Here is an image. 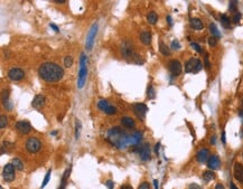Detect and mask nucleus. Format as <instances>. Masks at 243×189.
Segmentation results:
<instances>
[{
    "label": "nucleus",
    "mask_w": 243,
    "mask_h": 189,
    "mask_svg": "<svg viewBox=\"0 0 243 189\" xmlns=\"http://www.w3.org/2000/svg\"><path fill=\"white\" fill-rule=\"evenodd\" d=\"M39 77L47 83L58 82L64 76V69L55 63L46 62L39 66Z\"/></svg>",
    "instance_id": "obj_1"
},
{
    "label": "nucleus",
    "mask_w": 243,
    "mask_h": 189,
    "mask_svg": "<svg viewBox=\"0 0 243 189\" xmlns=\"http://www.w3.org/2000/svg\"><path fill=\"white\" fill-rule=\"evenodd\" d=\"M108 140L118 149H125L129 143V135L121 128L114 127L108 131Z\"/></svg>",
    "instance_id": "obj_2"
},
{
    "label": "nucleus",
    "mask_w": 243,
    "mask_h": 189,
    "mask_svg": "<svg viewBox=\"0 0 243 189\" xmlns=\"http://www.w3.org/2000/svg\"><path fill=\"white\" fill-rule=\"evenodd\" d=\"M87 68H86V56L85 54L81 55L80 59V71H79V77H77V86L79 89H83L84 84L86 82Z\"/></svg>",
    "instance_id": "obj_3"
},
{
    "label": "nucleus",
    "mask_w": 243,
    "mask_h": 189,
    "mask_svg": "<svg viewBox=\"0 0 243 189\" xmlns=\"http://www.w3.org/2000/svg\"><path fill=\"white\" fill-rule=\"evenodd\" d=\"M202 63L201 61L198 58H191L188 59L187 63L185 64V72L186 73H194V74H196V73H198L199 71L202 69Z\"/></svg>",
    "instance_id": "obj_4"
},
{
    "label": "nucleus",
    "mask_w": 243,
    "mask_h": 189,
    "mask_svg": "<svg viewBox=\"0 0 243 189\" xmlns=\"http://www.w3.org/2000/svg\"><path fill=\"white\" fill-rule=\"evenodd\" d=\"M97 33V24L92 25V27L90 28V30L86 35V41H85V48L86 51H91L93 48L94 40H95V36Z\"/></svg>",
    "instance_id": "obj_5"
},
{
    "label": "nucleus",
    "mask_w": 243,
    "mask_h": 189,
    "mask_svg": "<svg viewBox=\"0 0 243 189\" xmlns=\"http://www.w3.org/2000/svg\"><path fill=\"white\" fill-rule=\"evenodd\" d=\"M15 171L16 168L12 163H7L5 165L4 170H2V178L6 182H11L15 180Z\"/></svg>",
    "instance_id": "obj_6"
},
{
    "label": "nucleus",
    "mask_w": 243,
    "mask_h": 189,
    "mask_svg": "<svg viewBox=\"0 0 243 189\" xmlns=\"http://www.w3.org/2000/svg\"><path fill=\"white\" fill-rule=\"evenodd\" d=\"M42 148V143L37 138H29L26 142V149L30 153H36Z\"/></svg>",
    "instance_id": "obj_7"
},
{
    "label": "nucleus",
    "mask_w": 243,
    "mask_h": 189,
    "mask_svg": "<svg viewBox=\"0 0 243 189\" xmlns=\"http://www.w3.org/2000/svg\"><path fill=\"white\" fill-rule=\"evenodd\" d=\"M97 107H99V110H101L105 114H108V115H113V114L117 113V109L105 100L99 101L97 102Z\"/></svg>",
    "instance_id": "obj_8"
},
{
    "label": "nucleus",
    "mask_w": 243,
    "mask_h": 189,
    "mask_svg": "<svg viewBox=\"0 0 243 189\" xmlns=\"http://www.w3.org/2000/svg\"><path fill=\"white\" fill-rule=\"evenodd\" d=\"M121 54L127 58H136L137 55L135 54V51H133V47H132V44L130 41L125 40L122 43L121 45Z\"/></svg>",
    "instance_id": "obj_9"
},
{
    "label": "nucleus",
    "mask_w": 243,
    "mask_h": 189,
    "mask_svg": "<svg viewBox=\"0 0 243 189\" xmlns=\"http://www.w3.org/2000/svg\"><path fill=\"white\" fill-rule=\"evenodd\" d=\"M25 77V72L19 67H12L8 71V79L14 82H18Z\"/></svg>",
    "instance_id": "obj_10"
},
{
    "label": "nucleus",
    "mask_w": 243,
    "mask_h": 189,
    "mask_svg": "<svg viewBox=\"0 0 243 189\" xmlns=\"http://www.w3.org/2000/svg\"><path fill=\"white\" fill-rule=\"evenodd\" d=\"M181 64L179 61H177V59H174V61H171V62H169V64H168V69H169L170 74L173 76H178L181 75Z\"/></svg>",
    "instance_id": "obj_11"
},
{
    "label": "nucleus",
    "mask_w": 243,
    "mask_h": 189,
    "mask_svg": "<svg viewBox=\"0 0 243 189\" xmlns=\"http://www.w3.org/2000/svg\"><path fill=\"white\" fill-rule=\"evenodd\" d=\"M133 111H135L136 115H137L139 119L143 120L145 117H146L147 111H148V107H146V104H143V103H136L135 105H133Z\"/></svg>",
    "instance_id": "obj_12"
},
{
    "label": "nucleus",
    "mask_w": 243,
    "mask_h": 189,
    "mask_svg": "<svg viewBox=\"0 0 243 189\" xmlns=\"http://www.w3.org/2000/svg\"><path fill=\"white\" fill-rule=\"evenodd\" d=\"M16 129H17V131H19L21 134H28L31 131V125H30V123L26 120L18 121L17 123H16Z\"/></svg>",
    "instance_id": "obj_13"
},
{
    "label": "nucleus",
    "mask_w": 243,
    "mask_h": 189,
    "mask_svg": "<svg viewBox=\"0 0 243 189\" xmlns=\"http://www.w3.org/2000/svg\"><path fill=\"white\" fill-rule=\"evenodd\" d=\"M207 167L210 168V170H217L221 167V160H220L219 156L213 155L210 157L207 161Z\"/></svg>",
    "instance_id": "obj_14"
},
{
    "label": "nucleus",
    "mask_w": 243,
    "mask_h": 189,
    "mask_svg": "<svg viewBox=\"0 0 243 189\" xmlns=\"http://www.w3.org/2000/svg\"><path fill=\"white\" fill-rule=\"evenodd\" d=\"M208 159H210V151L206 148H202L196 155V160L199 163H204V162L208 161Z\"/></svg>",
    "instance_id": "obj_15"
},
{
    "label": "nucleus",
    "mask_w": 243,
    "mask_h": 189,
    "mask_svg": "<svg viewBox=\"0 0 243 189\" xmlns=\"http://www.w3.org/2000/svg\"><path fill=\"white\" fill-rule=\"evenodd\" d=\"M139 156H140V159L143 161H148L150 160V157H151V153H150V145L149 143H146L143 145L140 152H139Z\"/></svg>",
    "instance_id": "obj_16"
},
{
    "label": "nucleus",
    "mask_w": 243,
    "mask_h": 189,
    "mask_svg": "<svg viewBox=\"0 0 243 189\" xmlns=\"http://www.w3.org/2000/svg\"><path fill=\"white\" fill-rule=\"evenodd\" d=\"M143 140V133L140 131H135L131 135H129V143L132 145H138Z\"/></svg>",
    "instance_id": "obj_17"
},
{
    "label": "nucleus",
    "mask_w": 243,
    "mask_h": 189,
    "mask_svg": "<svg viewBox=\"0 0 243 189\" xmlns=\"http://www.w3.org/2000/svg\"><path fill=\"white\" fill-rule=\"evenodd\" d=\"M44 104H45V96L42 95V94H38V95H36L34 97V100L31 102V105L34 109L36 110H39V109H42L44 107Z\"/></svg>",
    "instance_id": "obj_18"
},
{
    "label": "nucleus",
    "mask_w": 243,
    "mask_h": 189,
    "mask_svg": "<svg viewBox=\"0 0 243 189\" xmlns=\"http://www.w3.org/2000/svg\"><path fill=\"white\" fill-rule=\"evenodd\" d=\"M234 178L239 182L243 184V166L239 162L234 165Z\"/></svg>",
    "instance_id": "obj_19"
},
{
    "label": "nucleus",
    "mask_w": 243,
    "mask_h": 189,
    "mask_svg": "<svg viewBox=\"0 0 243 189\" xmlns=\"http://www.w3.org/2000/svg\"><path fill=\"white\" fill-rule=\"evenodd\" d=\"M8 94H9V91H4L2 92V105H4L6 110L10 111L12 110V104H11V101L9 100Z\"/></svg>",
    "instance_id": "obj_20"
},
{
    "label": "nucleus",
    "mask_w": 243,
    "mask_h": 189,
    "mask_svg": "<svg viewBox=\"0 0 243 189\" xmlns=\"http://www.w3.org/2000/svg\"><path fill=\"white\" fill-rule=\"evenodd\" d=\"M189 25L191 27L195 30H202L204 28V25H203V21L199 19V18H191L189 20Z\"/></svg>",
    "instance_id": "obj_21"
},
{
    "label": "nucleus",
    "mask_w": 243,
    "mask_h": 189,
    "mask_svg": "<svg viewBox=\"0 0 243 189\" xmlns=\"http://www.w3.org/2000/svg\"><path fill=\"white\" fill-rule=\"evenodd\" d=\"M151 38H153V36H151L150 31H143L140 34V40L143 45H149L151 43Z\"/></svg>",
    "instance_id": "obj_22"
},
{
    "label": "nucleus",
    "mask_w": 243,
    "mask_h": 189,
    "mask_svg": "<svg viewBox=\"0 0 243 189\" xmlns=\"http://www.w3.org/2000/svg\"><path fill=\"white\" fill-rule=\"evenodd\" d=\"M121 123L123 127L128 128V129H132V128H135L136 123H135V120L131 119L130 117H121Z\"/></svg>",
    "instance_id": "obj_23"
},
{
    "label": "nucleus",
    "mask_w": 243,
    "mask_h": 189,
    "mask_svg": "<svg viewBox=\"0 0 243 189\" xmlns=\"http://www.w3.org/2000/svg\"><path fill=\"white\" fill-rule=\"evenodd\" d=\"M203 180H204L205 182H210L212 181L213 179H215V172L213 171V170H206V171L203 172Z\"/></svg>",
    "instance_id": "obj_24"
},
{
    "label": "nucleus",
    "mask_w": 243,
    "mask_h": 189,
    "mask_svg": "<svg viewBox=\"0 0 243 189\" xmlns=\"http://www.w3.org/2000/svg\"><path fill=\"white\" fill-rule=\"evenodd\" d=\"M69 172H71V168H69L65 172H64V175H63V178H62V180H61V185H59L58 189H65L66 184H67V178H69Z\"/></svg>",
    "instance_id": "obj_25"
},
{
    "label": "nucleus",
    "mask_w": 243,
    "mask_h": 189,
    "mask_svg": "<svg viewBox=\"0 0 243 189\" xmlns=\"http://www.w3.org/2000/svg\"><path fill=\"white\" fill-rule=\"evenodd\" d=\"M147 20L150 25H155L158 20V15L155 12V11H150L148 16H147Z\"/></svg>",
    "instance_id": "obj_26"
},
{
    "label": "nucleus",
    "mask_w": 243,
    "mask_h": 189,
    "mask_svg": "<svg viewBox=\"0 0 243 189\" xmlns=\"http://www.w3.org/2000/svg\"><path fill=\"white\" fill-rule=\"evenodd\" d=\"M210 31L212 33V36H213V37H215L216 39L221 37V34H220L219 29H217V27H216V25L214 24V23H212V24L210 25Z\"/></svg>",
    "instance_id": "obj_27"
},
{
    "label": "nucleus",
    "mask_w": 243,
    "mask_h": 189,
    "mask_svg": "<svg viewBox=\"0 0 243 189\" xmlns=\"http://www.w3.org/2000/svg\"><path fill=\"white\" fill-rule=\"evenodd\" d=\"M221 24L224 28H230L231 27V20H230V18L227 17V15H222L221 16Z\"/></svg>",
    "instance_id": "obj_28"
},
{
    "label": "nucleus",
    "mask_w": 243,
    "mask_h": 189,
    "mask_svg": "<svg viewBox=\"0 0 243 189\" xmlns=\"http://www.w3.org/2000/svg\"><path fill=\"white\" fill-rule=\"evenodd\" d=\"M159 51H160V53H161L164 56H169L170 55L169 48L167 47V45L164 44L163 41H160V43H159Z\"/></svg>",
    "instance_id": "obj_29"
},
{
    "label": "nucleus",
    "mask_w": 243,
    "mask_h": 189,
    "mask_svg": "<svg viewBox=\"0 0 243 189\" xmlns=\"http://www.w3.org/2000/svg\"><path fill=\"white\" fill-rule=\"evenodd\" d=\"M12 165H14V167L17 170H19V171H21V170H24V163H23V161H21L19 158H15L14 160H12V162H11Z\"/></svg>",
    "instance_id": "obj_30"
},
{
    "label": "nucleus",
    "mask_w": 243,
    "mask_h": 189,
    "mask_svg": "<svg viewBox=\"0 0 243 189\" xmlns=\"http://www.w3.org/2000/svg\"><path fill=\"white\" fill-rule=\"evenodd\" d=\"M51 175H52V170H48V171H47V173H46V176H45V178H44V181H43L40 189H43L46 185H47V184H48L49 179H51Z\"/></svg>",
    "instance_id": "obj_31"
},
{
    "label": "nucleus",
    "mask_w": 243,
    "mask_h": 189,
    "mask_svg": "<svg viewBox=\"0 0 243 189\" xmlns=\"http://www.w3.org/2000/svg\"><path fill=\"white\" fill-rule=\"evenodd\" d=\"M72 64H73V58L71 56H66L65 58H64V66H65L66 68H69V67L72 66Z\"/></svg>",
    "instance_id": "obj_32"
},
{
    "label": "nucleus",
    "mask_w": 243,
    "mask_h": 189,
    "mask_svg": "<svg viewBox=\"0 0 243 189\" xmlns=\"http://www.w3.org/2000/svg\"><path fill=\"white\" fill-rule=\"evenodd\" d=\"M81 127H82V124H81V121L80 120H76V127H75V138H76V139H79V138H80Z\"/></svg>",
    "instance_id": "obj_33"
},
{
    "label": "nucleus",
    "mask_w": 243,
    "mask_h": 189,
    "mask_svg": "<svg viewBox=\"0 0 243 189\" xmlns=\"http://www.w3.org/2000/svg\"><path fill=\"white\" fill-rule=\"evenodd\" d=\"M8 124V119L7 117H5V115H1V117H0V128L1 129H4V128L7 127Z\"/></svg>",
    "instance_id": "obj_34"
},
{
    "label": "nucleus",
    "mask_w": 243,
    "mask_h": 189,
    "mask_svg": "<svg viewBox=\"0 0 243 189\" xmlns=\"http://www.w3.org/2000/svg\"><path fill=\"white\" fill-rule=\"evenodd\" d=\"M241 18H242V14H241V12H235V14L233 15L232 20L234 24H239V21L241 20Z\"/></svg>",
    "instance_id": "obj_35"
},
{
    "label": "nucleus",
    "mask_w": 243,
    "mask_h": 189,
    "mask_svg": "<svg viewBox=\"0 0 243 189\" xmlns=\"http://www.w3.org/2000/svg\"><path fill=\"white\" fill-rule=\"evenodd\" d=\"M147 94H148V99H155L156 93H155V89H153V87L151 85H149V87H148V92H147Z\"/></svg>",
    "instance_id": "obj_36"
},
{
    "label": "nucleus",
    "mask_w": 243,
    "mask_h": 189,
    "mask_svg": "<svg viewBox=\"0 0 243 189\" xmlns=\"http://www.w3.org/2000/svg\"><path fill=\"white\" fill-rule=\"evenodd\" d=\"M229 9L231 11H234V12H236V9H238V1H230Z\"/></svg>",
    "instance_id": "obj_37"
},
{
    "label": "nucleus",
    "mask_w": 243,
    "mask_h": 189,
    "mask_svg": "<svg viewBox=\"0 0 243 189\" xmlns=\"http://www.w3.org/2000/svg\"><path fill=\"white\" fill-rule=\"evenodd\" d=\"M208 45H210L211 47H215L216 45H217V39H216L215 37L211 36V37L208 38Z\"/></svg>",
    "instance_id": "obj_38"
},
{
    "label": "nucleus",
    "mask_w": 243,
    "mask_h": 189,
    "mask_svg": "<svg viewBox=\"0 0 243 189\" xmlns=\"http://www.w3.org/2000/svg\"><path fill=\"white\" fill-rule=\"evenodd\" d=\"M191 46H192V47H193V48H194L195 51H196V52H197V53H201V54H202V53H203V49L201 48V46H199V45H198V44H196V43H192Z\"/></svg>",
    "instance_id": "obj_39"
},
{
    "label": "nucleus",
    "mask_w": 243,
    "mask_h": 189,
    "mask_svg": "<svg viewBox=\"0 0 243 189\" xmlns=\"http://www.w3.org/2000/svg\"><path fill=\"white\" fill-rule=\"evenodd\" d=\"M138 189H150L149 182L145 181V182H143V184H140V186H139Z\"/></svg>",
    "instance_id": "obj_40"
},
{
    "label": "nucleus",
    "mask_w": 243,
    "mask_h": 189,
    "mask_svg": "<svg viewBox=\"0 0 243 189\" xmlns=\"http://www.w3.org/2000/svg\"><path fill=\"white\" fill-rule=\"evenodd\" d=\"M105 185H107L108 189H113V187H114V182L112 181L111 179H109V180H107V182H105Z\"/></svg>",
    "instance_id": "obj_41"
},
{
    "label": "nucleus",
    "mask_w": 243,
    "mask_h": 189,
    "mask_svg": "<svg viewBox=\"0 0 243 189\" xmlns=\"http://www.w3.org/2000/svg\"><path fill=\"white\" fill-rule=\"evenodd\" d=\"M179 47H181V45H179L178 40H173V43H171V48H173V49H178Z\"/></svg>",
    "instance_id": "obj_42"
},
{
    "label": "nucleus",
    "mask_w": 243,
    "mask_h": 189,
    "mask_svg": "<svg viewBox=\"0 0 243 189\" xmlns=\"http://www.w3.org/2000/svg\"><path fill=\"white\" fill-rule=\"evenodd\" d=\"M205 66H206V68L210 69V67H211V65H210V61H208V56L206 55L205 56Z\"/></svg>",
    "instance_id": "obj_43"
},
{
    "label": "nucleus",
    "mask_w": 243,
    "mask_h": 189,
    "mask_svg": "<svg viewBox=\"0 0 243 189\" xmlns=\"http://www.w3.org/2000/svg\"><path fill=\"white\" fill-rule=\"evenodd\" d=\"M214 189H225V187H224V185H223V184L219 182V184H216L215 188H214Z\"/></svg>",
    "instance_id": "obj_44"
},
{
    "label": "nucleus",
    "mask_w": 243,
    "mask_h": 189,
    "mask_svg": "<svg viewBox=\"0 0 243 189\" xmlns=\"http://www.w3.org/2000/svg\"><path fill=\"white\" fill-rule=\"evenodd\" d=\"M120 189H133L130 185H128V184H125V185H122L121 187H120Z\"/></svg>",
    "instance_id": "obj_45"
},
{
    "label": "nucleus",
    "mask_w": 243,
    "mask_h": 189,
    "mask_svg": "<svg viewBox=\"0 0 243 189\" xmlns=\"http://www.w3.org/2000/svg\"><path fill=\"white\" fill-rule=\"evenodd\" d=\"M188 189H201V188H199V186L196 185V184H192V185L189 186V188H188Z\"/></svg>",
    "instance_id": "obj_46"
},
{
    "label": "nucleus",
    "mask_w": 243,
    "mask_h": 189,
    "mask_svg": "<svg viewBox=\"0 0 243 189\" xmlns=\"http://www.w3.org/2000/svg\"><path fill=\"white\" fill-rule=\"evenodd\" d=\"M167 21H168V25H169L170 27L173 26V19H171V17L170 16H167Z\"/></svg>",
    "instance_id": "obj_47"
},
{
    "label": "nucleus",
    "mask_w": 243,
    "mask_h": 189,
    "mask_svg": "<svg viewBox=\"0 0 243 189\" xmlns=\"http://www.w3.org/2000/svg\"><path fill=\"white\" fill-rule=\"evenodd\" d=\"M210 142H211V145H215V143H216V137H215V135H213V137L211 138V141H210Z\"/></svg>",
    "instance_id": "obj_48"
},
{
    "label": "nucleus",
    "mask_w": 243,
    "mask_h": 189,
    "mask_svg": "<svg viewBox=\"0 0 243 189\" xmlns=\"http://www.w3.org/2000/svg\"><path fill=\"white\" fill-rule=\"evenodd\" d=\"M153 185H155V189L159 188V182H158V180H157V179H155V180H153Z\"/></svg>",
    "instance_id": "obj_49"
},
{
    "label": "nucleus",
    "mask_w": 243,
    "mask_h": 189,
    "mask_svg": "<svg viewBox=\"0 0 243 189\" xmlns=\"http://www.w3.org/2000/svg\"><path fill=\"white\" fill-rule=\"evenodd\" d=\"M230 188L231 189H239L238 187H236V185L234 184V182H230Z\"/></svg>",
    "instance_id": "obj_50"
},
{
    "label": "nucleus",
    "mask_w": 243,
    "mask_h": 189,
    "mask_svg": "<svg viewBox=\"0 0 243 189\" xmlns=\"http://www.w3.org/2000/svg\"><path fill=\"white\" fill-rule=\"evenodd\" d=\"M49 26H51V28H53V29H54V30H55L56 33H58V31H59V29H58V28H57V27H56V26H55V25H54V24H51V25H49Z\"/></svg>",
    "instance_id": "obj_51"
},
{
    "label": "nucleus",
    "mask_w": 243,
    "mask_h": 189,
    "mask_svg": "<svg viewBox=\"0 0 243 189\" xmlns=\"http://www.w3.org/2000/svg\"><path fill=\"white\" fill-rule=\"evenodd\" d=\"M222 142H223V145H225V143H226V140H225V132H223V133H222Z\"/></svg>",
    "instance_id": "obj_52"
},
{
    "label": "nucleus",
    "mask_w": 243,
    "mask_h": 189,
    "mask_svg": "<svg viewBox=\"0 0 243 189\" xmlns=\"http://www.w3.org/2000/svg\"><path fill=\"white\" fill-rule=\"evenodd\" d=\"M159 147H160V143H157L156 148H155V152H156V153H158V151H159Z\"/></svg>",
    "instance_id": "obj_53"
},
{
    "label": "nucleus",
    "mask_w": 243,
    "mask_h": 189,
    "mask_svg": "<svg viewBox=\"0 0 243 189\" xmlns=\"http://www.w3.org/2000/svg\"><path fill=\"white\" fill-rule=\"evenodd\" d=\"M56 4H65V0H54Z\"/></svg>",
    "instance_id": "obj_54"
},
{
    "label": "nucleus",
    "mask_w": 243,
    "mask_h": 189,
    "mask_svg": "<svg viewBox=\"0 0 243 189\" xmlns=\"http://www.w3.org/2000/svg\"><path fill=\"white\" fill-rule=\"evenodd\" d=\"M239 115L241 117H242V120H243V111H240V112H239Z\"/></svg>",
    "instance_id": "obj_55"
},
{
    "label": "nucleus",
    "mask_w": 243,
    "mask_h": 189,
    "mask_svg": "<svg viewBox=\"0 0 243 189\" xmlns=\"http://www.w3.org/2000/svg\"><path fill=\"white\" fill-rule=\"evenodd\" d=\"M242 104H243V97H242Z\"/></svg>",
    "instance_id": "obj_56"
},
{
    "label": "nucleus",
    "mask_w": 243,
    "mask_h": 189,
    "mask_svg": "<svg viewBox=\"0 0 243 189\" xmlns=\"http://www.w3.org/2000/svg\"><path fill=\"white\" fill-rule=\"evenodd\" d=\"M242 158H243V153H242Z\"/></svg>",
    "instance_id": "obj_57"
}]
</instances>
